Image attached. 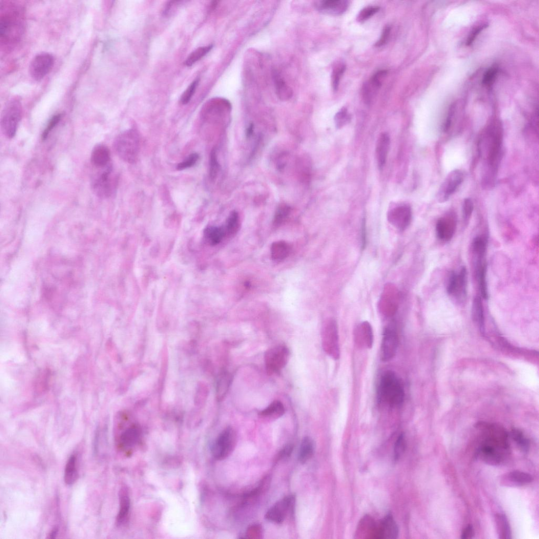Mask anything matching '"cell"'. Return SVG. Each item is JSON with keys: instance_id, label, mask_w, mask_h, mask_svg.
<instances>
[{"instance_id": "obj_27", "label": "cell", "mask_w": 539, "mask_h": 539, "mask_svg": "<svg viewBox=\"0 0 539 539\" xmlns=\"http://www.w3.org/2000/svg\"><path fill=\"white\" fill-rule=\"evenodd\" d=\"M495 522L499 538H511V529L509 520L506 516L502 514H497L495 516Z\"/></svg>"}, {"instance_id": "obj_20", "label": "cell", "mask_w": 539, "mask_h": 539, "mask_svg": "<svg viewBox=\"0 0 539 539\" xmlns=\"http://www.w3.org/2000/svg\"><path fill=\"white\" fill-rule=\"evenodd\" d=\"M350 2L347 0H322L316 7L320 12L333 15H340L347 10Z\"/></svg>"}, {"instance_id": "obj_31", "label": "cell", "mask_w": 539, "mask_h": 539, "mask_svg": "<svg viewBox=\"0 0 539 539\" xmlns=\"http://www.w3.org/2000/svg\"><path fill=\"white\" fill-rule=\"evenodd\" d=\"M226 235V232L224 227L211 226L207 228L204 231V236L206 239L212 246H215L220 244Z\"/></svg>"}, {"instance_id": "obj_1", "label": "cell", "mask_w": 539, "mask_h": 539, "mask_svg": "<svg viewBox=\"0 0 539 539\" xmlns=\"http://www.w3.org/2000/svg\"><path fill=\"white\" fill-rule=\"evenodd\" d=\"M503 131L499 123L490 125L479 138L478 151L483 161V185L490 188L495 183L503 154Z\"/></svg>"}, {"instance_id": "obj_17", "label": "cell", "mask_w": 539, "mask_h": 539, "mask_svg": "<svg viewBox=\"0 0 539 539\" xmlns=\"http://www.w3.org/2000/svg\"><path fill=\"white\" fill-rule=\"evenodd\" d=\"M389 223L401 230L406 229L410 224L412 211L409 206L400 205L391 209L388 215Z\"/></svg>"}, {"instance_id": "obj_32", "label": "cell", "mask_w": 539, "mask_h": 539, "mask_svg": "<svg viewBox=\"0 0 539 539\" xmlns=\"http://www.w3.org/2000/svg\"><path fill=\"white\" fill-rule=\"evenodd\" d=\"M78 474L76 468V458L72 455L67 463L64 475V480L68 486L73 485L78 478Z\"/></svg>"}, {"instance_id": "obj_33", "label": "cell", "mask_w": 539, "mask_h": 539, "mask_svg": "<svg viewBox=\"0 0 539 539\" xmlns=\"http://www.w3.org/2000/svg\"><path fill=\"white\" fill-rule=\"evenodd\" d=\"M472 315L473 319L477 324L480 330H484V310L482 300L479 296L474 298L472 304Z\"/></svg>"}, {"instance_id": "obj_21", "label": "cell", "mask_w": 539, "mask_h": 539, "mask_svg": "<svg viewBox=\"0 0 539 539\" xmlns=\"http://www.w3.org/2000/svg\"><path fill=\"white\" fill-rule=\"evenodd\" d=\"M533 481L532 475L519 471H514L502 475L501 484L506 487H521L531 483Z\"/></svg>"}, {"instance_id": "obj_18", "label": "cell", "mask_w": 539, "mask_h": 539, "mask_svg": "<svg viewBox=\"0 0 539 539\" xmlns=\"http://www.w3.org/2000/svg\"><path fill=\"white\" fill-rule=\"evenodd\" d=\"M323 345L326 353L336 357L338 356V335L337 326L335 321H331L326 326L323 333Z\"/></svg>"}, {"instance_id": "obj_24", "label": "cell", "mask_w": 539, "mask_h": 539, "mask_svg": "<svg viewBox=\"0 0 539 539\" xmlns=\"http://www.w3.org/2000/svg\"><path fill=\"white\" fill-rule=\"evenodd\" d=\"M91 161L95 168H104L111 164V154L109 148L100 144L95 146L91 155Z\"/></svg>"}, {"instance_id": "obj_2", "label": "cell", "mask_w": 539, "mask_h": 539, "mask_svg": "<svg viewBox=\"0 0 539 539\" xmlns=\"http://www.w3.org/2000/svg\"><path fill=\"white\" fill-rule=\"evenodd\" d=\"M0 38L5 45L12 46L21 39L24 31L22 8L15 4L0 5Z\"/></svg>"}, {"instance_id": "obj_35", "label": "cell", "mask_w": 539, "mask_h": 539, "mask_svg": "<svg viewBox=\"0 0 539 539\" xmlns=\"http://www.w3.org/2000/svg\"><path fill=\"white\" fill-rule=\"evenodd\" d=\"M358 335H360L361 340L368 348L372 347L373 342V335L371 325L367 322H363L358 328Z\"/></svg>"}, {"instance_id": "obj_41", "label": "cell", "mask_w": 539, "mask_h": 539, "mask_svg": "<svg viewBox=\"0 0 539 539\" xmlns=\"http://www.w3.org/2000/svg\"><path fill=\"white\" fill-rule=\"evenodd\" d=\"M406 440L405 435L402 434L396 441L394 447V459L395 461H398L406 449Z\"/></svg>"}, {"instance_id": "obj_4", "label": "cell", "mask_w": 539, "mask_h": 539, "mask_svg": "<svg viewBox=\"0 0 539 539\" xmlns=\"http://www.w3.org/2000/svg\"><path fill=\"white\" fill-rule=\"evenodd\" d=\"M482 437V441L477 451V457L488 465H500L509 454V444L493 437Z\"/></svg>"}, {"instance_id": "obj_57", "label": "cell", "mask_w": 539, "mask_h": 539, "mask_svg": "<svg viewBox=\"0 0 539 539\" xmlns=\"http://www.w3.org/2000/svg\"><path fill=\"white\" fill-rule=\"evenodd\" d=\"M253 124H251L249 126V128L247 129V132H246L247 137L248 138L252 136V134L253 133Z\"/></svg>"}, {"instance_id": "obj_45", "label": "cell", "mask_w": 539, "mask_h": 539, "mask_svg": "<svg viewBox=\"0 0 539 539\" xmlns=\"http://www.w3.org/2000/svg\"><path fill=\"white\" fill-rule=\"evenodd\" d=\"M199 79H196L183 92L180 100L182 104H187L191 100L199 85Z\"/></svg>"}, {"instance_id": "obj_11", "label": "cell", "mask_w": 539, "mask_h": 539, "mask_svg": "<svg viewBox=\"0 0 539 539\" xmlns=\"http://www.w3.org/2000/svg\"><path fill=\"white\" fill-rule=\"evenodd\" d=\"M464 174L460 170H454L448 174L443 182L438 193V200L440 203L447 201L457 191L464 180Z\"/></svg>"}, {"instance_id": "obj_48", "label": "cell", "mask_w": 539, "mask_h": 539, "mask_svg": "<svg viewBox=\"0 0 539 539\" xmlns=\"http://www.w3.org/2000/svg\"><path fill=\"white\" fill-rule=\"evenodd\" d=\"M199 155L197 153L190 154L185 160L179 164L177 167L179 171H182L193 167L199 160Z\"/></svg>"}, {"instance_id": "obj_53", "label": "cell", "mask_w": 539, "mask_h": 539, "mask_svg": "<svg viewBox=\"0 0 539 539\" xmlns=\"http://www.w3.org/2000/svg\"><path fill=\"white\" fill-rule=\"evenodd\" d=\"M293 450V446L291 444L287 445L281 451L279 454V459H286L289 457L292 454Z\"/></svg>"}, {"instance_id": "obj_34", "label": "cell", "mask_w": 539, "mask_h": 539, "mask_svg": "<svg viewBox=\"0 0 539 539\" xmlns=\"http://www.w3.org/2000/svg\"><path fill=\"white\" fill-rule=\"evenodd\" d=\"M240 227L239 215L236 211H232L228 218L226 226L224 227L226 235L229 236L235 235L238 232Z\"/></svg>"}, {"instance_id": "obj_40", "label": "cell", "mask_w": 539, "mask_h": 539, "mask_svg": "<svg viewBox=\"0 0 539 539\" xmlns=\"http://www.w3.org/2000/svg\"><path fill=\"white\" fill-rule=\"evenodd\" d=\"M487 239L482 236H477L473 240L472 249L475 255H484L487 249Z\"/></svg>"}, {"instance_id": "obj_46", "label": "cell", "mask_w": 539, "mask_h": 539, "mask_svg": "<svg viewBox=\"0 0 539 539\" xmlns=\"http://www.w3.org/2000/svg\"><path fill=\"white\" fill-rule=\"evenodd\" d=\"M351 116L346 109L343 108L337 114L335 121L337 128L340 129L351 121Z\"/></svg>"}, {"instance_id": "obj_8", "label": "cell", "mask_w": 539, "mask_h": 539, "mask_svg": "<svg viewBox=\"0 0 539 539\" xmlns=\"http://www.w3.org/2000/svg\"><path fill=\"white\" fill-rule=\"evenodd\" d=\"M290 357L289 348L278 345L269 348L265 353V365L269 375L278 374L287 365Z\"/></svg>"}, {"instance_id": "obj_38", "label": "cell", "mask_w": 539, "mask_h": 539, "mask_svg": "<svg viewBox=\"0 0 539 539\" xmlns=\"http://www.w3.org/2000/svg\"><path fill=\"white\" fill-rule=\"evenodd\" d=\"M291 208L287 204H281L277 209L273 221L274 226L276 228L281 226L287 219L290 215Z\"/></svg>"}, {"instance_id": "obj_25", "label": "cell", "mask_w": 539, "mask_h": 539, "mask_svg": "<svg viewBox=\"0 0 539 539\" xmlns=\"http://www.w3.org/2000/svg\"><path fill=\"white\" fill-rule=\"evenodd\" d=\"M475 271L478 281L481 297L484 299L488 298L487 283V266L484 261H475Z\"/></svg>"}, {"instance_id": "obj_42", "label": "cell", "mask_w": 539, "mask_h": 539, "mask_svg": "<svg viewBox=\"0 0 539 539\" xmlns=\"http://www.w3.org/2000/svg\"><path fill=\"white\" fill-rule=\"evenodd\" d=\"M346 66L343 63L337 65L332 75V87L335 91L338 89L341 78L345 72Z\"/></svg>"}, {"instance_id": "obj_51", "label": "cell", "mask_w": 539, "mask_h": 539, "mask_svg": "<svg viewBox=\"0 0 539 539\" xmlns=\"http://www.w3.org/2000/svg\"><path fill=\"white\" fill-rule=\"evenodd\" d=\"M391 28L390 26H386L384 28L381 37L376 42L375 45L377 47H381L385 45L388 41L391 34Z\"/></svg>"}, {"instance_id": "obj_55", "label": "cell", "mask_w": 539, "mask_h": 539, "mask_svg": "<svg viewBox=\"0 0 539 539\" xmlns=\"http://www.w3.org/2000/svg\"><path fill=\"white\" fill-rule=\"evenodd\" d=\"M99 430L98 429L95 435L94 439L93 441V452L94 454L98 453L99 451Z\"/></svg>"}, {"instance_id": "obj_26", "label": "cell", "mask_w": 539, "mask_h": 539, "mask_svg": "<svg viewBox=\"0 0 539 539\" xmlns=\"http://www.w3.org/2000/svg\"><path fill=\"white\" fill-rule=\"evenodd\" d=\"M231 382L232 375L227 371L221 373L218 376L217 383V397L219 401L225 398Z\"/></svg>"}, {"instance_id": "obj_15", "label": "cell", "mask_w": 539, "mask_h": 539, "mask_svg": "<svg viewBox=\"0 0 539 539\" xmlns=\"http://www.w3.org/2000/svg\"><path fill=\"white\" fill-rule=\"evenodd\" d=\"M295 498L293 496L285 497L276 503L266 513L265 518L272 522L281 524L287 514L293 510Z\"/></svg>"}, {"instance_id": "obj_22", "label": "cell", "mask_w": 539, "mask_h": 539, "mask_svg": "<svg viewBox=\"0 0 539 539\" xmlns=\"http://www.w3.org/2000/svg\"><path fill=\"white\" fill-rule=\"evenodd\" d=\"M399 528L391 515L386 516L378 525L376 538H396Z\"/></svg>"}, {"instance_id": "obj_7", "label": "cell", "mask_w": 539, "mask_h": 539, "mask_svg": "<svg viewBox=\"0 0 539 539\" xmlns=\"http://www.w3.org/2000/svg\"><path fill=\"white\" fill-rule=\"evenodd\" d=\"M22 113V104L18 98H12L6 105L2 115L1 128L7 138L12 139L15 136Z\"/></svg>"}, {"instance_id": "obj_3", "label": "cell", "mask_w": 539, "mask_h": 539, "mask_svg": "<svg viewBox=\"0 0 539 539\" xmlns=\"http://www.w3.org/2000/svg\"><path fill=\"white\" fill-rule=\"evenodd\" d=\"M405 397L403 387L400 379L391 371L385 372L380 378L378 387V398L392 407L402 406Z\"/></svg>"}, {"instance_id": "obj_47", "label": "cell", "mask_w": 539, "mask_h": 539, "mask_svg": "<svg viewBox=\"0 0 539 539\" xmlns=\"http://www.w3.org/2000/svg\"><path fill=\"white\" fill-rule=\"evenodd\" d=\"M474 209L473 203L470 198L464 200L463 205V218L465 224H467L471 217Z\"/></svg>"}, {"instance_id": "obj_10", "label": "cell", "mask_w": 539, "mask_h": 539, "mask_svg": "<svg viewBox=\"0 0 539 539\" xmlns=\"http://www.w3.org/2000/svg\"><path fill=\"white\" fill-rule=\"evenodd\" d=\"M55 64L53 56L49 53L42 52L34 57L30 62L29 73L36 81H41L52 70Z\"/></svg>"}, {"instance_id": "obj_49", "label": "cell", "mask_w": 539, "mask_h": 539, "mask_svg": "<svg viewBox=\"0 0 539 539\" xmlns=\"http://www.w3.org/2000/svg\"><path fill=\"white\" fill-rule=\"evenodd\" d=\"M62 118L61 114H57L54 116L50 120L48 124L42 134V140H45L49 136L50 132L58 125Z\"/></svg>"}, {"instance_id": "obj_5", "label": "cell", "mask_w": 539, "mask_h": 539, "mask_svg": "<svg viewBox=\"0 0 539 539\" xmlns=\"http://www.w3.org/2000/svg\"><path fill=\"white\" fill-rule=\"evenodd\" d=\"M91 178V188L99 198L105 199L112 196L116 191L118 179L112 164L97 169Z\"/></svg>"}, {"instance_id": "obj_44", "label": "cell", "mask_w": 539, "mask_h": 539, "mask_svg": "<svg viewBox=\"0 0 539 539\" xmlns=\"http://www.w3.org/2000/svg\"><path fill=\"white\" fill-rule=\"evenodd\" d=\"M379 10L380 8L377 6H370L364 8L359 12L357 20L360 22L366 21L373 17Z\"/></svg>"}, {"instance_id": "obj_19", "label": "cell", "mask_w": 539, "mask_h": 539, "mask_svg": "<svg viewBox=\"0 0 539 539\" xmlns=\"http://www.w3.org/2000/svg\"><path fill=\"white\" fill-rule=\"evenodd\" d=\"M119 510L116 518V524L120 527L127 522L131 509V499L129 490L125 486L119 491Z\"/></svg>"}, {"instance_id": "obj_16", "label": "cell", "mask_w": 539, "mask_h": 539, "mask_svg": "<svg viewBox=\"0 0 539 539\" xmlns=\"http://www.w3.org/2000/svg\"><path fill=\"white\" fill-rule=\"evenodd\" d=\"M456 224V216L454 212H449L440 218L436 225L438 239L446 242L451 240L455 233Z\"/></svg>"}, {"instance_id": "obj_9", "label": "cell", "mask_w": 539, "mask_h": 539, "mask_svg": "<svg viewBox=\"0 0 539 539\" xmlns=\"http://www.w3.org/2000/svg\"><path fill=\"white\" fill-rule=\"evenodd\" d=\"M236 443V436L231 427L222 432L218 436L212 447L211 452L213 457L218 461H223L231 454Z\"/></svg>"}, {"instance_id": "obj_52", "label": "cell", "mask_w": 539, "mask_h": 539, "mask_svg": "<svg viewBox=\"0 0 539 539\" xmlns=\"http://www.w3.org/2000/svg\"><path fill=\"white\" fill-rule=\"evenodd\" d=\"M486 27H487V25H483L474 29L467 39L466 45L468 46L471 45L481 32Z\"/></svg>"}, {"instance_id": "obj_12", "label": "cell", "mask_w": 539, "mask_h": 539, "mask_svg": "<svg viewBox=\"0 0 539 539\" xmlns=\"http://www.w3.org/2000/svg\"><path fill=\"white\" fill-rule=\"evenodd\" d=\"M447 292L459 301L466 299L467 294V271L463 266L458 274L452 272L447 285Z\"/></svg>"}, {"instance_id": "obj_43", "label": "cell", "mask_w": 539, "mask_h": 539, "mask_svg": "<svg viewBox=\"0 0 539 539\" xmlns=\"http://www.w3.org/2000/svg\"><path fill=\"white\" fill-rule=\"evenodd\" d=\"M219 168L220 165L218 161L217 151L215 149H213L210 153L209 171L210 178L212 180H214L216 179L219 171Z\"/></svg>"}, {"instance_id": "obj_29", "label": "cell", "mask_w": 539, "mask_h": 539, "mask_svg": "<svg viewBox=\"0 0 539 539\" xmlns=\"http://www.w3.org/2000/svg\"><path fill=\"white\" fill-rule=\"evenodd\" d=\"M285 413V408L283 403L278 400L273 402L266 408L261 411L259 416L265 419H277L282 417Z\"/></svg>"}, {"instance_id": "obj_30", "label": "cell", "mask_w": 539, "mask_h": 539, "mask_svg": "<svg viewBox=\"0 0 539 539\" xmlns=\"http://www.w3.org/2000/svg\"><path fill=\"white\" fill-rule=\"evenodd\" d=\"M291 248L289 245L280 241L274 243L272 246V257L273 260L281 261L286 259L290 255Z\"/></svg>"}, {"instance_id": "obj_28", "label": "cell", "mask_w": 539, "mask_h": 539, "mask_svg": "<svg viewBox=\"0 0 539 539\" xmlns=\"http://www.w3.org/2000/svg\"><path fill=\"white\" fill-rule=\"evenodd\" d=\"M315 450V444L309 437H305L301 442L299 452V461L303 464L306 463L313 456Z\"/></svg>"}, {"instance_id": "obj_36", "label": "cell", "mask_w": 539, "mask_h": 539, "mask_svg": "<svg viewBox=\"0 0 539 539\" xmlns=\"http://www.w3.org/2000/svg\"><path fill=\"white\" fill-rule=\"evenodd\" d=\"M510 435L512 439L521 451L527 452L529 450L530 441L521 430L515 428L511 430Z\"/></svg>"}, {"instance_id": "obj_54", "label": "cell", "mask_w": 539, "mask_h": 539, "mask_svg": "<svg viewBox=\"0 0 539 539\" xmlns=\"http://www.w3.org/2000/svg\"><path fill=\"white\" fill-rule=\"evenodd\" d=\"M474 530L471 525H468L467 527L463 531L462 534V538L463 539H470L474 536Z\"/></svg>"}, {"instance_id": "obj_56", "label": "cell", "mask_w": 539, "mask_h": 539, "mask_svg": "<svg viewBox=\"0 0 539 539\" xmlns=\"http://www.w3.org/2000/svg\"><path fill=\"white\" fill-rule=\"evenodd\" d=\"M59 530V529L58 526H55L52 529V530H51L50 533L49 534V536H48V537H47V538H50V539H51H51H53V538H56V537H57V535L58 534Z\"/></svg>"}, {"instance_id": "obj_50", "label": "cell", "mask_w": 539, "mask_h": 539, "mask_svg": "<svg viewBox=\"0 0 539 539\" xmlns=\"http://www.w3.org/2000/svg\"><path fill=\"white\" fill-rule=\"evenodd\" d=\"M498 73V68L497 67H493L489 68L484 73L482 83L483 85L488 86L493 83Z\"/></svg>"}, {"instance_id": "obj_23", "label": "cell", "mask_w": 539, "mask_h": 539, "mask_svg": "<svg viewBox=\"0 0 539 539\" xmlns=\"http://www.w3.org/2000/svg\"><path fill=\"white\" fill-rule=\"evenodd\" d=\"M390 146V137L388 133H383L379 137L376 147L378 166L382 170L386 163Z\"/></svg>"}, {"instance_id": "obj_37", "label": "cell", "mask_w": 539, "mask_h": 539, "mask_svg": "<svg viewBox=\"0 0 539 539\" xmlns=\"http://www.w3.org/2000/svg\"><path fill=\"white\" fill-rule=\"evenodd\" d=\"M213 46L200 47L190 55L185 62V65L187 67L193 66L195 63L201 59L212 49Z\"/></svg>"}, {"instance_id": "obj_14", "label": "cell", "mask_w": 539, "mask_h": 539, "mask_svg": "<svg viewBox=\"0 0 539 539\" xmlns=\"http://www.w3.org/2000/svg\"><path fill=\"white\" fill-rule=\"evenodd\" d=\"M399 338L397 331L393 327H387L383 334L381 345V360L387 362L394 357L398 349Z\"/></svg>"}, {"instance_id": "obj_13", "label": "cell", "mask_w": 539, "mask_h": 539, "mask_svg": "<svg viewBox=\"0 0 539 539\" xmlns=\"http://www.w3.org/2000/svg\"><path fill=\"white\" fill-rule=\"evenodd\" d=\"M141 434V428L137 424H132L126 428L117 438L118 448L123 452H131L139 443Z\"/></svg>"}, {"instance_id": "obj_39", "label": "cell", "mask_w": 539, "mask_h": 539, "mask_svg": "<svg viewBox=\"0 0 539 539\" xmlns=\"http://www.w3.org/2000/svg\"><path fill=\"white\" fill-rule=\"evenodd\" d=\"M276 85L278 96L282 99H288L291 97V92L282 79L278 75H275Z\"/></svg>"}, {"instance_id": "obj_6", "label": "cell", "mask_w": 539, "mask_h": 539, "mask_svg": "<svg viewBox=\"0 0 539 539\" xmlns=\"http://www.w3.org/2000/svg\"><path fill=\"white\" fill-rule=\"evenodd\" d=\"M114 149L117 155L126 163L137 161L140 148V139L137 131L130 130L119 134L115 139Z\"/></svg>"}]
</instances>
